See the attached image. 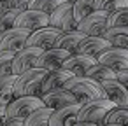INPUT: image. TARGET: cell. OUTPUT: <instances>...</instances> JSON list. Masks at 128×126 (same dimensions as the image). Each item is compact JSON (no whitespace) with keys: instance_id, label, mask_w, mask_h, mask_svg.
Instances as JSON below:
<instances>
[{"instance_id":"obj_33","label":"cell","mask_w":128,"mask_h":126,"mask_svg":"<svg viewBox=\"0 0 128 126\" xmlns=\"http://www.w3.org/2000/svg\"><path fill=\"white\" fill-rule=\"evenodd\" d=\"M7 119V107H0V126H4Z\"/></svg>"},{"instance_id":"obj_18","label":"cell","mask_w":128,"mask_h":126,"mask_svg":"<svg viewBox=\"0 0 128 126\" xmlns=\"http://www.w3.org/2000/svg\"><path fill=\"white\" fill-rule=\"evenodd\" d=\"M79 109L81 105H70L60 110H53L51 117H49V126H72L77 123V116H79Z\"/></svg>"},{"instance_id":"obj_27","label":"cell","mask_w":128,"mask_h":126,"mask_svg":"<svg viewBox=\"0 0 128 126\" xmlns=\"http://www.w3.org/2000/svg\"><path fill=\"white\" fill-rule=\"evenodd\" d=\"M107 26H109V30L110 28H126L128 26V9L110 12L109 19H107Z\"/></svg>"},{"instance_id":"obj_12","label":"cell","mask_w":128,"mask_h":126,"mask_svg":"<svg viewBox=\"0 0 128 126\" xmlns=\"http://www.w3.org/2000/svg\"><path fill=\"white\" fill-rule=\"evenodd\" d=\"M40 100H42L44 107H48V109H51V110H60V109H65V107H70V105L79 103L77 96H74L70 91H67V89H63V88L42 95Z\"/></svg>"},{"instance_id":"obj_7","label":"cell","mask_w":128,"mask_h":126,"mask_svg":"<svg viewBox=\"0 0 128 126\" xmlns=\"http://www.w3.org/2000/svg\"><path fill=\"white\" fill-rule=\"evenodd\" d=\"M30 37V32L11 28L0 33V53H20L26 47V40Z\"/></svg>"},{"instance_id":"obj_26","label":"cell","mask_w":128,"mask_h":126,"mask_svg":"<svg viewBox=\"0 0 128 126\" xmlns=\"http://www.w3.org/2000/svg\"><path fill=\"white\" fill-rule=\"evenodd\" d=\"M104 124H114V126H128V109H119V107L112 109V110H110V112L107 114V117H105Z\"/></svg>"},{"instance_id":"obj_34","label":"cell","mask_w":128,"mask_h":126,"mask_svg":"<svg viewBox=\"0 0 128 126\" xmlns=\"http://www.w3.org/2000/svg\"><path fill=\"white\" fill-rule=\"evenodd\" d=\"M72 126H98V124H93V123H81V121H77V123L72 124Z\"/></svg>"},{"instance_id":"obj_29","label":"cell","mask_w":128,"mask_h":126,"mask_svg":"<svg viewBox=\"0 0 128 126\" xmlns=\"http://www.w3.org/2000/svg\"><path fill=\"white\" fill-rule=\"evenodd\" d=\"M14 56H16V53H0V79L6 75H11Z\"/></svg>"},{"instance_id":"obj_21","label":"cell","mask_w":128,"mask_h":126,"mask_svg":"<svg viewBox=\"0 0 128 126\" xmlns=\"http://www.w3.org/2000/svg\"><path fill=\"white\" fill-rule=\"evenodd\" d=\"M14 84H16L14 75H6L0 79V107H7L14 100Z\"/></svg>"},{"instance_id":"obj_4","label":"cell","mask_w":128,"mask_h":126,"mask_svg":"<svg viewBox=\"0 0 128 126\" xmlns=\"http://www.w3.org/2000/svg\"><path fill=\"white\" fill-rule=\"evenodd\" d=\"M107 19H109V12L96 11V12L90 14L88 18H84L81 23H77V28L76 30L81 32L86 37H104L105 32L109 30Z\"/></svg>"},{"instance_id":"obj_16","label":"cell","mask_w":128,"mask_h":126,"mask_svg":"<svg viewBox=\"0 0 128 126\" xmlns=\"http://www.w3.org/2000/svg\"><path fill=\"white\" fill-rule=\"evenodd\" d=\"M98 61H96V58H91V56H84V54H72L65 63H63V70H68V72H72V75L74 77H84L86 75V72L93 67V65H96Z\"/></svg>"},{"instance_id":"obj_32","label":"cell","mask_w":128,"mask_h":126,"mask_svg":"<svg viewBox=\"0 0 128 126\" xmlns=\"http://www.w3.org/2000/svg\"><path fill=\"white\" fill-rule=\"evenodd\" d=\"M4 126H25V119H7Z\"/></svg>"},{"instance_id":"obj_3","label":"cell","mask_w":128,"mask_h":126,"mask_svg":"<svg viewBox=\"0 0 128 126\" xmlns=\"http://www.w3.org/2000/svg\"><path fill=\"white\" fill-rule=\"evenodd\" d=\"M112 109H116V105L110 100H90V102L81 105L77 121H81V123H93V124L102 126L105 117H107V114Z\"/></svg>"},{"instance_id":"obj_22","label":"cell","mask_w":128,"mask_h":126,"mask_svg":"<svg viewBox=\"0 0 128 126\" xmlns=\"http://www.w3.org/2000/svg\"><path fill=\"white\" fill-rule=\"evenodd\" d=\"M116 74H118V72L110 70L109 67L96 63V65H93V67L86 72V75H84V77L93 79V81H96V82H100V84H102V82H105V81H112V79H116Z\"/></svg>"},{"instance_id":"obj_30","label":"cell","mask_w":128,"mask_h":126,"mask_svg":"<svg viewBox=\"0 0 128 126\" xmlns=\"http://www.w3.org/2000/svg\"><path fill=\"white\" fill-rule=\"evenodd\" d=\"M128 9V0H105L104 11L105 12H116V11H124Z\"/></svg>"},{"instance_id":"obj_10","label":"cell","mask_w":128,"mask_h":126,"mask_svg":"<svg viewBox=\"0 0 128 126\" xmlns=\"http://www.w3.org/2000/svg\"><path fill=\"white\" fill-rule=\"evenodd\" d=\"M62 32L58 28H53V26H46V28H40L34 33H30L28 40H26V47H37L40 51H49V49H54L56 46V40L60 39Z\"/></svg>"},{"instance_id":"obj_25","label":"cell","mask_w":128,"mask_h":126,"mask_svg":"<svg viewBox=\"0 0 128 126\" xmlns=\"http://www.w3.org/2000/svg\"><path fill=\"white\" fill-rule=\"evenodd\" d=\"M65 0H30L28 2V9L32 11H40L44 14H53Z\"/></svg>"},{"instance_id":"obj_28","label":"cell","mask_w":128,"mask_h":126,"mask_svg":"<svg viewBox=\"0 0 128 126\" xmlns=\"http://www.w3.org/2000/svg\"><path fill=\"white\" fill-rule=\"evenodd\" d=\"M20 11H0V33L14 28L16 18L20 16Z\"/></svg>"},{"instance_id":"obj_24","label":"cell","mask_w":128,"mask_h":126,"mask_svg":"<svg viewBox=\"0 0 128 126\" xmlns=\"http://www.w3.org/2000/svg\"><path fill=\"white\" fill-rule=\"evenodd\" d=\"M53 110L48 107L37 109L35 112H32L26 119H25V126H49V117H51Z\"/></svg>"},{"instance_id":"obj_6","label":"cell","mask_w":128,"mask_h":126,"mask_svg":"<svg viewBox=\"0 0 128 126\" xmlns=\"http://www.w3.org/2000/svg\"><path fill=\"white\" fill-rule=\"evenodd\" d=\"M42 107H44V103L37 96L14 98L7 105V117L9 119H26L32 112H35L37 109H42Z\"/></svg>"},{"instance_id":"obj_23","label":"cell","mask_w":128,"mask_h":126,"mask_svg":"<svg viewBox=\"0 0 128 126\" xmlns=\"http://www.w3.org/2000/svg\"><path fill=\"white\" fill-rule=\"evenodd\" d=\"M104 39H107L112 44V47L128 49V26L126 28H110L105 32Z\"/></svg>"},{"instance_id":"obj_8","label":"cell","mask_w":128,"mask_h":126,"mask_svg":"<svg viewBox=\"0 0 128 126\" xmlns=\"http://www.w3.org/2000/svg\"><path fill=\"white\" fill-rule=\"evenodd\" d=\"M42 51L37 47H25L23 51L16 53L14 60H12V68H11V75L18 77L32 68H37V61L40 58Z\"/></svg>"},{"instance_id":"obj_15","label":"cell","mask_w":128,"mask_h":126,"mask_svg":"<svg viewBox=\"0 0 128 126\" xmlns=\"http://www.w3.org/2000/svg\"><path fill=\"white\" fill-rule=\"evenodd\" d=\"M112 47V44L104 39V37H84V40L79 46L77 54H84V56H91V58H98L100 54H104L105 51H109Z\"/></svg>"},{"instance_id":"obj_5","label":"cell","mask_w":128,"mask_h":126,"mask_svg":"<svg viewBox=\"0 0 128 126\" xmlns=\"http://www.w3.org/2000/svg\"><path fill=\"white\" fill-rule=\"evenodd\" d=\"M49 26L58 28L62 33L74 32L77 28V23L74 19V4L63 2L53 14H49Z\"/></svg>"},{"instance_id":"obj_13","label":"cell","mask_w":128,"mask_h":126,"mask_svg":"<svg viewBox=\"0 0 128 126\" xmlns=\"http://www.w3.org/2000/svg\"><path fill=\"white\" fill-rule=\"evenodd\" d=\"M72 54L63 51V49H49V51H42L39 61H37V68H42L46 72H53V70H60L63 67V63L70 58Z\"/></svg>"},{"instance_id":"obj_17","label":"cell","mask_w":128,"mask_h":126,"mask_svg":"<svg viewBox=\"0 0 128 126\" xmlns=\"http://www.w3.org/2000/svg\"><path fill=\"white\" fill-rule=\"evenodd\" d=\"M72 77H74L72 72L63 70V68H60V70H53V72H48V75H46V79H44V82H42L40 93L46 95V93H51V91H54V89H62V88H63Z\"/></svg>"},{"instance_id":"obj_20","label":"cell","mask_w":128,"mask_h":126,"mask_svg":"<svg viewBox=\"0 0 128 126\" xmlns=\"http://www.w3.org/2000/svg\"><path fill=\"white\" fill-rule=\"evenodd\" d=\"M84 37H86V35H82V33L77 32V30L68 32V33H62L60 39L56 40V46H54V47L63 49V51H67V53H70V54H77L79 46H81V42L84 40Z\"/></svg>"},{"instance_id":"obj_35","label":"cell","mask_w":128,"mask_h":126,"mask_svg":"<svg viewBox=\"0 0 128 126\" xmlns=\"http://www.w3.org/2000/svg\"><path fill=\"white\" fill-rule=\"evenodd\" d=\"M102 126H114V124H102Z\"/></svg>"},{"instance_id":"obj_9","label":"cell","mask_w":128,"mask_h":126,"mask_svg":"<svg viewBox=\"0 0 128 126\" xmlns=\"http://www.w3.org/2000/svg\"><path fill=\"white\" fill-rule=\"evenodd\" d=\"M49 26V14H44L40 11H23L18 18H16V23H14V28H20V30H26L30 33L40 30V28H46Z\"/></svg>"},{"instance_id":"obj_14","label":"cell","mask_w":128,"mask_h":126,"mask_svg":"<svg viewBox=\"0 0 128 126\" xmlns=\"http://www.w3.org/2000/svg\"><path fill=\"white\" fill-rule=\"evenodd\" d=\"M102 88H104V91H105V95H107V100H110L116 107H119V109H128V89H126L118 79L102 82Z\"/></svg>"},{"instance_id":"obj_11","label":"cell","mask_w":128,"mask_h":126,"mask_svg":"<svg viewBox=\"0 0 128 126\" xmlns=\"http://www.w3.org/2000/svg\"><path fill=\"white\" fill-rule=\"evenodd\" d=\"M96 61L100 65L109 67L114 72H123L128 70V49H121V47H110L109 51H105L104 54H100L96 58Z\"/></svg>"},{"instance_id":"obj_19","label":"cell","mask_w":128,"mask_h":126,"mask_svg":"<svg viewBox=\"0 0 128 126\" xmlns=\"http://www.w3.org/2000/svg\"><path fill=\"white\" fill-rule=\"evenodd\" d=\"M105 0H77L74 2V19L76 23H81L84 18L96 11H104Z\"/></svg>"},{"instance_id":"obj_1","label":"cell","mask_w":128,"mask_h":126,"mask_svg":"<svg viewBox=\"0 0 128 126\" xmlns=\"http://www.w3.org/2000/svg\"><path fill=\"white\" fill-rule=\"evenodd\" d=\"M63 89H67L74 96H77L79 105H82L90 100H107V95H105L102 84L93 79H88V77H72L63 86Z\"/></svg>"},{"instance_id":"obj_31","label":"cell","mask_w":128,"mask_h":126,"mask_svg":"<svg viewBox=\"0 0 128 126\" xmlns=\"http://www.w3.org/2000/svg\"><path fill=\"white\" fill-rule=\"evenodd\" d=\"M116 79H118V81H119V82H121V84L128 89V70L118 72V74H116Z\"/></svg>"},{"instance_id":"obj_2","label":"cell","mask_w":128,"mask_h":126,"mask_svg":"<svg viewBox=\"0 0 128 126\" xmlns=\"http://www.w3.org/2000/svg\"><path fill=\"white\" fill-rule=\"evenodd\" d=\"M48 72L42 68H32L21 75L16 77V84H14V98H21V96H37L42 98L40 88L42 82L46 79Z\"/></svg>"}]
</instances>
